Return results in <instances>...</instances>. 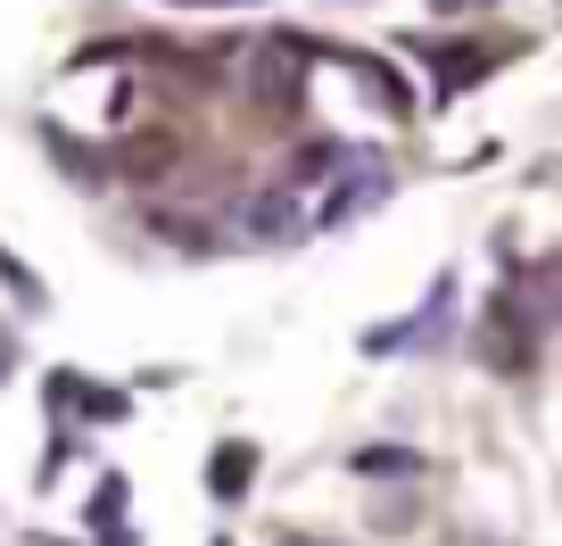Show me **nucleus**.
<instances>
[{"label": "nucleus", "mask_w": 562, "mask_h": 546, "mask_svg": "<svg viewBox=\"0 0 562 546\" xmlns=\"http://www.w3.org/2000/svg\"><path fill=\"white\" fill-rule=\"evenodd\" d=\"M439 9H447V18H456V9H488V0H439Z\"/></svg>", "instance_id": "11"}, {"label": "nucleus", "mask_w": 562, "mask_h": 546, "mask_svg": "<svg viewBox=\"0 0 562 546\" xmlns=\"http://www.w3.org/2000/svg\"><path fill=\"white\" fill-rule=\"evenodd\" d=\"M248 232H257V241H299V208H290V191L248 199Z\"/></svg>", "instance_id": "6"}, {"label": "nucleus", "mask_w": 562, "mask_h": 546, "mask_svg": "<svg viewBox=\"0 0 562 546\" xmlns=\"http://www.w3.org/2000/svg\"><path fill=\"white\" fill-rule=\"evenodd\" d=\"M0 282L18 290V307H25V315H42V307H50V290H42V274H34V265H25V257H9V248H0Z\"/></svg>", "instance_id": "8"}, {"label": "nucleus", "mask_w": 562, "mask_h": 546, "mask_svg": "<svg viewBox=\"0 0 562 546\" xmlns=\"http://www.w3.org/2000/svg\"><path fill=\"white\" fill-rule=\"evenodd\" d=\"M447 315H456V274H439V282H430L422 315H405V323H381V332H364V348H372V356H397V348H439V339H447Z\"/></svg>", "instance_id": "2"}, {"label": "nucleus", "mask_w": 562, "mask_h": 546, "mask_svg": "<svg viewBox=\"0 0 562 546\" xmlns=\"http://www.w3.org/2000/svg\"><path fill=\"white\" fill-rule=\"evenodd\" d=\"M124 505H133V489H124V480H116V472H108V480H100V489H91V505H83V522H91V530H124Z\"/></svg>", "instance_id": "7"}, {"label": "nucleus", "mask_w": 562, "mask_h": 546, "mask_svg": "<svg viewBox=\"0 0 562 546\" xmlns=\"http://www.w3.org/2000/svg\"><path fill=\"white\" fill-rule=\"evenodd\" d=\"M100 546H140V538H133V530H100Z\"/></svg>", "instance_id": "10"}, {"label": "nucleus", "mask_w": 562, "mask_h": 546, "mask_svg": "<svg viewBox=\"0 0 562 546\" xmlns=\"http://www.w3.org/2000/svg\"><path fill=\"white\" fill-rule=\"evenodd\" d=\"M381 191H389V166H364V175H356L348 191H331V199H323V224H331V232H339V224H356V215H364Z\"/></svg>", "instance_id": "4"}, {"label": "nucleus", "mask_w": 562, "mask_h": 546, "mask_svg": "<svg viewBox=\"0 0 562 546\" xmlns=\"http://www.w3.org/2000/svg\"><path fill=\"white\" fill-rule=\"evenodd\" d=\"M248 480H257V447H248V439H224V447L207 456V497H215V505H240Z\"/></svg>", "instance_id": "3"}, {"label": "nucleus", "mask_w": 562, "mask_h": 546, "mask_svg": "<svg viewBox=\"0 0 562 546\" xmlns=\"http://www.w3.org/2000/svg\"><path fill=\"white\" fill-rule=\"evenodd\" d=\"M348 472H364V480H422V456L414 447H356Z\"/></svg>", "instance_id": "5"}, {"label": "nucleus", "mask_w": 562, "mask_h": 546, "mask_svg": "<svg viewBox=\"0 0 562 546\" xmlns=\"http://www.w3.org/2000/svg\"><path fill=\"white\" fill-rule=\"evenodd\" d=\"M472 356L488 372H529V356H538V299H496L488 315H480V332H472Z\"/></svg>", "instance_id": "1"}, {"label": "nucleus", "mask_w": 562, "mask_h": 546, "mask_svg": "<svg viewBox=\"0 0 562 546\" xmlns=\"http://www.w3.org/2000/svg\"><path fill=\"white\" fill-rule=\"evenodd\" d=\"M18 372V332H9V315H0V381Z\"/></svg>", "instance_id": "9"}]
</instances>
